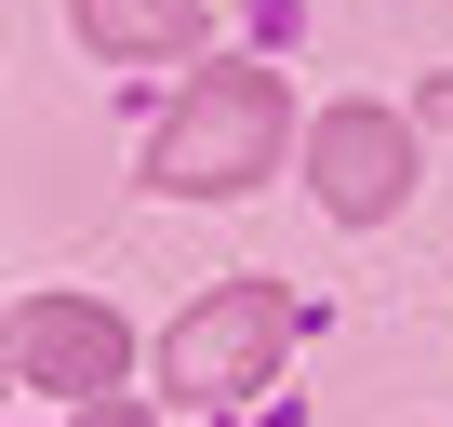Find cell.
Masks as SVG:
<instances>
[{
	"label": "cell",
	"mask_w": 453,
	"mask_h": 427,
	"mask_svg": "<svg viewBox=\"0 0 453 427\" xmlns=\"http://www.w3.org/2000/svg\"><path fill=\"white\" fill-rule=\"evenodd\" d=\"M14 374L94 400V387H120V321L81 307V294H41V307H14Z\"/></svg>",
	"instance_id": "obj_4"
},
{
	"label": "cell",
	"mask_w": 453,
	"mask_h": 427,
	"mask_svg": "<svg viewBox=\"0 0 453 427\" xmlns=\"http://www.w3.org/2000/svg\"><path fill=\"white\" fill-rule=\"evenodd\" d=\"M280 347H294V307H280L267 281H226V294H200V307L160 334V374H173L187 400H241V387L280 374Z\"/></svg>",
	"instance_id": "obj_2"
},
{
	"label": "cell",
	"mask_w": 453,
	"mask_h": 427,
	"mask_svg": "<svg viewBox=\"0 0 453 427\" xmlns=\"http://www.w3.org/2000/svg\"><path fill=\"white\" fill-rule=\"evenodd\" d=\"M81 427H147V414H134V400H94V414H81Z\"/></svg>",
	"instance_id": "obj_6"
},
{
	"label": "cell",
	"mask_w": 453,
	"mask_h": 427,
	"mask_svg": "<svg viewBox=\"0 0 453 427\" xmlns=\"http://www.w3.org/2000/svg\"><path fill=\"white\" fill-rule=\"evenodd\" d=\"M81 41L134 54V67H187L200 54V0H81Z\"/></svg>",
	"instance_id": "obj_5"
},
{
	"label": "cell",
	"mask_w": 453,
	"mask_h": 427,
	"mask_svg": "<svg viewBox=\"0 0 453 427\" xmlns=\"http://www.w3.org/2000/svg\"><path fill=\"white\" fill-rule=\"evenodd\" d=\"M267 147H280V67H200L187 107L160 120L147 174H160L173 200H213V187H254Z\"/></svg>",
	"instance_id": "obj_1"
},
{
	"label": "cell",
	"mask_w": 453,
	"mask_h": 427,
	"mask_svg": "<svg viewBox=\"0 0 453 427\" xmlns=\"http://www.w3.org/2000/svg\"><path fill=\"white\" fill-rule=\"evenodd\" d=\"M307 187H320V214L373 228V214H400V187H413V134H400L387 107H334V120L307 134Z\"/></svg>",
	"instance_id": "obj_3"
}]
</instances>
